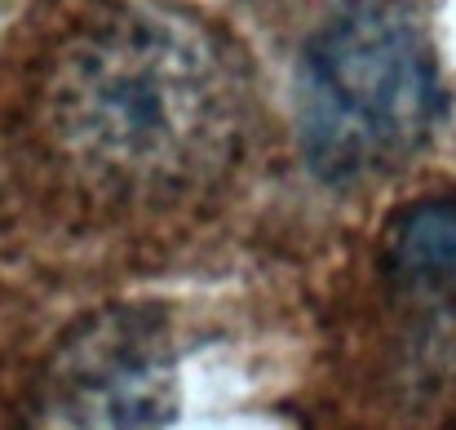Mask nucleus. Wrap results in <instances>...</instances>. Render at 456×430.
Listing matches in <instances>:
<instances>
[{"mask_svg": "<svg viewBox=\"0 0 456 430\" xmlns=\"http://www.w3.org/2000/svg\"><path fill=\"white\" fill-rule=\"evenodd\" d=\"M448 120V80L421 0H341L305 40L297 138L328 186L399 173Z\"/></svg>", "mask_w": 456, "mask_h": 430, "instance_id": "1", "label": "nucleus"}, {"mask_svg": "<svg viewBox=\"0 0 456 430\" xmlns=\"http://www.w3.org/2000/svg\"><path fill=\"white\" fill-rule=\"evenodd\" d=\"M62 107L76 143L134 178L222 164L240 120L222 49L173 18H125L76 49Z\"/></svg>", "mask_w": 456, "mask_h": 430, "instance_id": "2", "label": "nucleus"}, {"mask_svg": "<svg viewBox=\"0 0 456 430\" xmlns=\"http://www.w3.org/2000/svg\"><path fill=\"white\" fill-rule=\"evenodd\" d=\"M390 267L412 285L456 293V195H430L395 218Z\"/></svg>", "mask_w": 456, "mask_h": 430, "instance_id": "3", "label": "nucleus"}]
</instances>
